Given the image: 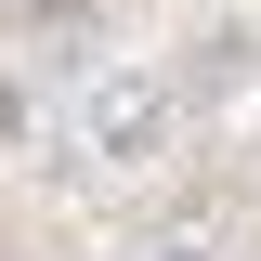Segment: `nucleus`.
Returning a JSON list of instances; mask_svg holds the SVG:
<instances>
[{
	"label": "nucleus",
	"instance_id": "1",
	"mask_svg": "<svg viewBox=\"0 0 261 261\" xmlns=\"http://www.w3.org/2000/svg\"><path fill=\"white\" fill-rule=\"evenodd\" d=\"M170 118H183L170 65H105V79H79V144H92L105 170H144L170 144Z\"/></svg>",
	"mask_w": 261,
	"mask_h": 261
},
{
	"label": "nucleus",
	"instance_id": "2",
	"mask_svg": "<svg viewBox=\"0 0 261 261\" xmlns=\"http://www.w3.org/2000/svg\"><path fill=\"white\" fill-rule=\"evenodd\" d=\"M130 261H235V235H209V222H170V235H144Z\"/></svg>",
	"mask_w": 261,
	"mask_h": 261
},
{
	"label": "nucleus",
	"instance_id": "3",
	"mask_svg": "<svg viewBox=\"0 0 261 261\" xmlns=\"http://www.w3.org/2000/svg\"><path fill=\"white\" fill-rule=\"evenodd\" d=\"M13 130H27V92H13V79H0V144H13Z\"/></svg>",
	"mask_w": 261,
	"mask_h": 261
}]
</instances>
